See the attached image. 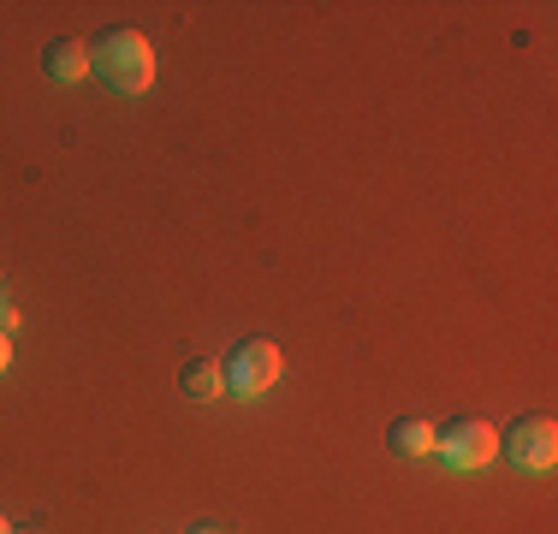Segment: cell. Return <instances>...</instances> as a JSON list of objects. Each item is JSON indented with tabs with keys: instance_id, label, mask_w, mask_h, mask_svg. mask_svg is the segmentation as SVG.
<instances>
[{
	"instance_id": "4",
	"label": "cell",
	"mask_w": 558,
	"mask_h": 534,
	"mask_svg": "<svg viewBox=\"0 0 558 534\" xmlns=\"http://www.w3.org/2000/svg\"><path fill=\"white\" fill-rule=\"evenodd\" d=\"M499 451L517 463V470H553V458H558V427H553V416H517L499 434Z\"/></svg>"
},
{
	"instance_id": "8",
	"label": "cell",
	"mask_w": 558,
	"mask_h": 534,
	"mask_svg": "<svg viewBox=\"0 0 558 534\" xmlns=\"http://www.w3.org/2000/svg\"><path fill=\"white\" fill-rule=\"evenodd\" d=\"M7 363H12V339L0 332V368H7Z\"/></svg>"
},
{
	"instance_id": "12",
	"label": "cell",
	"mask_w": 558,
	"mask_h": 534,
	"mask_svg": "<svg viewBox=\"0 0 558 534\" xmlns=\"http://www.w3.org/2000/svg\"><path fill=\"white\" fill-rule=\"evenodd\" d=\"M0 303H7V291H0Z\"/></svg>"
},
{
	"instance_id": "10",
	"label": "cell",
	"mask_w": 558,
	"mask_h": 534,
	"mask_svg": "<svg viewBox=\"0 0 558 534\" xmlns=\"http://www.w3.org/2000/svg\"><path fill=\"white\" fill-rule=\"evenodd\" d=\"M0 534H12V523H7V517H0Z\"/></svg>"
},
{
	"instance_id": "3",
	"label": "cell",
	"mask_w": 558,
	"mask_h": 534,
	"mask_svg": "<svg viewBox=\"0 0 558 534\" xmlns=\"http://www.w3.org/2000/svg\"><path fill=\"white\" fill-rule=\"evenodd\" d=\"M434 451L451 470H482V463L499 458V434L482 416H451L446 427H434Z\"/></svg>"
},
{
	"instance_id": "9",
	"label": "cell",
	"mask_w": 558,
	"mask_h": 534,
	"mask_svg": "<svg viewBox=\"0 0 558 534\" xmlns=\"http://www.w3.org/2000/svg\"><path fill=\"white\" fill-rule=\"evenodd\" d=\"M191 534H220V523H191Z\"/></svg>"
},
{
	"instance_id": "5",
	"label": "cell",
	"mask_w": 558,
	"mask_h": 534,
	"mask_svg": "<svg viewBox=\"0 0 558 534\" xmlns=\"http://www.w3.org/2000/svg\"><path fill=\"white\" fill-rule=\"evenodd\" d=\"M43 72L54 77V84H77V77L89 72V43H72V36H54V43L43 48Z\"/></svg>"
},
{
	"instance_id": "1",
	"label": "cell",
	"mask_w": 558,
	"mask_h": 534,
	"mask_svg": "<svg viewBox=\"0 0 558 534\" xmlns=\"http://www.w3.org/2000/svg\"><path fill=\"white\" fill-rule=\"evenodd\" d=\"M89 72H96L101 84H113L119 96H143V89L155 84V48H149V36L125 31V24L101 31L96 43H89Z\"/></svg>"
},
{
	"instance_id": "7",
	"label": "cell",
	"mask_w": 558,
	"mask_h": 534,
	"mask_svg": "<svg viewBox=\"0 0 558 534\" xmlns=\"http://www.w3.org/2000/svg\"><path fill=\"white\" fill-rule=\"evenodd\" d=\"M179 386H184L191 398H203V404L226 392V386H220V363H215V356H191V363L179 368Z\"/></svg>"
},
{
	"instance_id": "6",
	"label": "cell",
	"mask_w": 558,
	"mask_h": 534,
	"mask_svg": "<svg viewBox=\"0 0 558 534\" xmlns=\"http://www.w3.org/2000/svg\"><path fill=\"white\" fill-rule=\"evenodd\" d=\"M387 446L398 451V458H428V451H434V427L416 422V416H398L387 427Z\"/></svg>"
},
{
	"instance_id": "2",
	"label": "cell",
	"mask_w": 558,
	"mask_h": 534,
	"mask_svg": "<svg viewBox=\"0 0 558 534\" xmlns=\"http://www.w3.org/2000/svg\"><path fill=\"white\" fill-rule=\"evenodd\" d=\"M274 380H279V344H268V339H238L232 351H226V363H220V386H226V392L256 398V392H268Z\"/></svg>"
},
{
	"instance_id": "11",
	"label": "cell",
	"mask_w": 558,
	"mask_h": 534,
	"mask_svg": "<svg viewBox=\"0 0 558 534\" xmlns=\"http://www.w3.org/2000/svg\"><path fill=\"white\" fill-rule=\"evenodd\" d=\"M12 534H43V529H12Z\"/></svg>"
}]
</instances>
